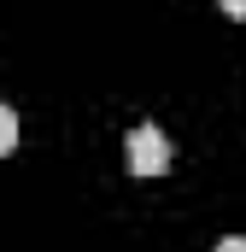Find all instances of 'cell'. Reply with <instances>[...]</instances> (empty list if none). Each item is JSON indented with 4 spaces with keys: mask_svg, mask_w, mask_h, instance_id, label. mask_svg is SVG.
<instances>
[{
    "mask_svg": "<svg viewBox=\"0 0 246 252\" xmlns=\"http://www.w3.org/2000/svg\"><path fill=\"white\" fill-rule=\"evenodd\" d=\"M12 141H18V112H12V106H0V158L12 153Z\"/></svg>",
    "mask_w": 246,
    "mask_h": 252,
    "instance_id": "cell-2",
    "label": "cell"
},
{
    "mask_svg": "<svg viewBox=\"0 0 246 252\" xmlns=\"http://www.w3.org/2000/svg\"><path fill=\"white\" fill-rule=\"evenodd\" d=\"M217 6H223L229 18H246V0H217Z\"/></svg>",
    "mask_w": 246,
    "mask_h": 252,
    "instance_id": "cell-3",
    "label": "cell"
},
{
    "mask_svg": "<svg viewBox=\"0 0 246 252\" xmlns=\"http://www.w3.org/2000/svg\"><path fill=\"white\" fill-rule=\"evenodd\" d=\"M217 252H246V241L235 235V241H217Z\"/></svg>",
    "mask_w": 246,
    "mask_h": 252,
    "instance_id": "cell-4",
    "label": "cell"
},
{
    "mask_svg": "<svg viewBox=\"0 0 246 252\" xmlns=\"http://www.w3.org/2000/svg\"><path fill=\"white\" fill-rule=\"evenodd\" d=\"M129 170H135V176H158V170H170V141H164L153 124H141L135 135H129Z\"/></svg>",
    "mask_w": 246,
    "mask_h": 252,
    "instance_id": "cell-1",
    "label": "cell"
}]
</instances>
